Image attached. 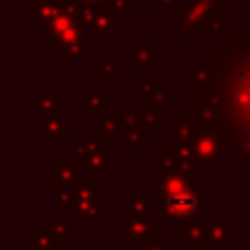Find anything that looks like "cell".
I'll list each match as a JSON object with an SVG mask.
<instances>
[{
	"label": "cell",
	"mask_w": 250,
	"mask_h": 250,
	"mask_svg": "<svg viewBox=\"0 0 250 250\" xmlns=\"http://www.w3.org/2000/svg\"><path fill=\"white\" fill-rule=\"evenodd\" d=\"M197 121H199V117H197V115H193V113H180V115L176 117V123L186 125V127H195V125H197Z\"/></svg>",
	"instance_id": "cell-34"
},
{
	"label": "cell",
	"mask_w": 250,
	"mask_h": 250,
	"mask_svg": "<svg viewBox=\"0 0 250 250\" xmlns=\"http://www.w3.org/2000/svg\"><path fill=\"white\" fill-rule=\"evenodd\" d=\"M90 201H98L96 186L90 182V176H80L76 186V203H90Z\"/></svg>",
	"instance_id": "cell-24"
},
{
	"label": "cell",
	"mask_w": 250,
	"mask_h": 250,
	"mask_svg": "<svg viewBox=\"0 0 250 250\" xmlns=\"http://www.w3.org/2000/svg\"><path fill=\"white\" fill-rule=\"evenodd\" d=\"M246 250H250V248H246Z\"/></svg>",
	"instance_id": "cell-43"
},
{
	"label": "cell",
	"mask_w": 250,
	"mask_h": 250,
	"mask_svg": "<svg viewBox=\"0 0 250 250\" xmlns=\"http://www.w3.org/2000/svg\"><path fill=\"white\" fill-rule=\"evenodd\" d=\"M43 232H47L51 238H53V242L57 244V248L68 238V234H70V225L66 223V221H45V225H43Z\"/></svg>",
	"instance_id": "cell-23"
},
{
	"label": "cell",
	"mask_w": 250,
	"mask_h": 250,
	"mask_svg": "<svg viewBox=\"0 0 250 250\" xmlns=\"http://www.w3.org/2000/svg\"><path fill=\"white\" fill-rule=\"evenodd\" d=\"M170 250H188L186 246H182V248H170Z\"/></svg>",
	"instance_id": "cell-40"
},
{
	"label": "cell",
	"mask_w": 250,
	"mask_h": 250,
	"mask_svg": "<svg viewBox=\"0 0 250 250\" xmlns=\"http://www.w3.org/2000/svg\"><path fill=\"white\" fill-rule=\"evenodd\" d=\"M215 82V64L213 61H197L193 68L186 72V84L199 90V88H209Z\"/></svg>",
	"instance_id": "cell-14"
},
{
	"label": "cell",
	"mask_w": 250,
	"mask_h": 250,
	"mask_svg": "<svg viewBox=\"0 0 250 250\" xmlns=\"http://www.w3.org/2000/svg\"><path fill=\"white\" fill-rule=\"evenodd\" d=\"M35 107H37V113L43 115L45 119H49V117H57V115H61L62 100L53 92L51 86H47V88L43 90V96L37 98Z\"/></svg>",
	"instance_id": "cell-18"
},
{
	"label": "cell",
	"mask_w": 250,
	"mask_h": 250,
	"mask_svg": "<svg viewBox=\"0 0 250 250\" xmlns=\"http://www.w3.org/2000/svg\"><path fill=\"white\" fill-rule=\"evenodd\" d=\"M53 166H55L53 191L55 193H62V191L76 193L80 176H78V164L74 162V158H55Z\"/></svg>",
	"instance_id": "cell-8"
},
{
	"label": "cell",
	"mask_w": 250,
	"mask_h": 250,
	"mask_svg": "<svg viewBox=\"0 0 250 250\" xmlns=\"http://www.w3.org/2000/svg\"><path fill=\"white\" fill-rule=\"evenodd\" d=\"M158 158H160V170H162V174H174V172H184V170L193 172V166L184 164V162L176 156V152L170 150V148H162V150L158 152Z\"/></svg>",
	"instance_id": "cell-21"
},
{
	"label": "cell",
	"mask_w": 250,
	"mask_h": 250,
	"mask_svg": "<svg viewBox=\"0 0 250 250\" xmlns=\"http://www.w3.org/2000/svg\"><path fill=\"white\" fill-rule=\"evenodd\" d=\"M72 127V117L68 113H61L57 117H49L41 123L35 125V131L43 133L45 141H51V143H57L62 139L64 133H68Z\"/></svg>",
	"instance_id": "cell-12"
},
{
	"label": "cell",
	"mask_w": 250,
	"mask_h": 250,
	"mask_svg": "<svg viewBox=\"0 0 250 250\" xmlns=\"http://www.w3.org/2000/svg\"><path fill=\"white\" fill-rule=\"evenodd\" d=\"M82 250H94V248H92V246H84Z\"/></svg>",
	"instance_id": "cell-41"
},
{
	"label": "cell",
	"mask_w": 250,
	"mask_h": 250,
	"mask_svg": "<svg viewBox=\"0 0 250 250\" xmlns=\"http://www.w3.org/2000/svg\"><path fill=\"white\" fill-rule=\"evenodd\" d=\"M141 6H145V8H160V0H141Z\"/></svg>",
	"instance_id": "cell-37"
},
{
	"label": "cell",
	"mask_w": 250,
	"mask_h": 250,
	"mask_svg": "<svg viewBox=\"0 0 250 250\" xmlns=\"http://www.w3.org/2000/svg\"><path fill=\"white\" fill-rule=\"evenodd\" d=\"M74 2H78L84 8H105V10L109 4V0H74Z\"/></svg>",
	"instance_id": "cell-36"
},
{
	"label": "cell",
	"mask_w": 250,
	"mask_h": 250,
	"mask_svg": "<svg viewBox=\"0 0 250 250\" xmlns=\"http://www.w3.org/2000/svg\"><path fill=\"white\" fill-rule=\"evenodd\" d=\"M209 238L213 242V246H221V248H230L232 244V225L230 221H205Z\"/></svg>",
	"instance_id": "cell-17"
},
{
	"label": "cell",
	"mask_w": 250,
	"mask_h": 250,
	"mask_svg": "<svg viewBox=\"0 0 250 250\" xmlns=\"http://www.w3.org/2000/svg\"><path fill=\"white\" fill-rule=\"evenodd\" d=\"M105 96H107V88L105 86H92L88 88V94L80 96L78 104L84 105L88 109L90 115L102 119L107 115V105H105Z\"/></svg>",
	"instance_id": "cell-15"
},
{
	"label": "cell",
	"mask_w": 250,
	"mask_h": 250,
	"mask_svg": "<svg viewBox=\"0 0 250 250\" xmlns=\"http://www.w3.org/2000/svg\"><path fill=\"white\" fill-rule=\"evenodd\" d=\"M223 152V143L215 135L213 129L209 131H199L195 133V154H197V166H215L221 168Z\"/></svg>",
	"instance_id": "cell-7"
},
{
	"label": "cell",
	"mask_w": 250,
	"mask_h": 250,
	"mask_svg": "<svg viewBox=\"0 0 250 250\" xmlns=\"http://www.w3.org/2000/svg\"><path fill=\"white\" fill-rule=\"evenodd\" d=\"M88 176L90 178H104L109 170V158L107 154H94L90 156V162H88Z\"/></svg>",
	"instance_id": "cell-26"
},
{
	"label": "cell",
	"mask_w": 250,
	"mask_h": 250,
	"mask_svg": "<svg viewBox=\"0 0 250 250\" xmlns=\"http://www.w3.org/2000/svg\"><path fill=\"white\" fill-rule=\"evenodd\" d=\"M248 223H250V205H248Z\"/></svg>",
	"instance_id": "cell-42"
},
{
	"label": "cell",
	"mask_w": 250,
	"mask_h": 250,
	"mask_svg": "<svg viewBox=\"0 0 250 250\" xmlns=\"http://www.w3.org/2000/svg\"><path fill=\"white\" fill-rule=\"evenodd\" d=\"M152 193H145V195H133L127 193L123 197V217L127 219H143V221H152L150 219V197Z\"/></svg>",
	"instance_id": "cell-13"
},
{
	"label": "cell",
	"mask_w": 250,
	"mask_h": 250,
	"mask_svg": "<svg viewBox=\"0 0 250 250\" xmlns=\"http://www.w3.org/2000/svg\"><path fill=\"white\" fill-rule=\"evenodd\" d=\"M193 191V172H174V174H160L150 178V193L158 199L178 197L182 193Z\"/></svg>",
	"instance_id": "cell-5"
},
{
	"label": "cell",
	"mask_w": 250,
	"mask_h": 250,
	"mask_svg": "<svg viewBox=\"0 0 250 250\" xmlns=\"http://www.w3.org/2000/svg\"><path fill=\"white\" fill-rule=\"evenodd\" d=\"M152 221H143V219H127L123 225V236L133 242L135 248H146L154 238H152Z\"/></svg>",
	"instance_id": "cell-11"
},
{
	"label": "cell",
	"mask_w": 250,
	"mask_h": 250,
	"mask_svg": "<svg viewBox=\"0 0 250 250\" xmlns=\"http://www.w3.org/2000/svg\"><path fill=\"white\" fill-rule=\"evenodd\" d=\"M82 21L90 33L113 35L115 33V16L105 8H82Z\"/></svg>",
	"instance_id": "cell-9"
},
{
	"label": "cell",
	"mask_w": 250,
	"mask_h": 250,
	"mask_svg": "<svg viewBox=\"0 0 250 250\" xmlns=\"http://www.w3.org/2000/svg\"><path fill=\"white\" fill-rule=\"evenodd\" d=\"M107 219V205L100 201H90V203H76L70 221L72 223H82V221H105Z\"/></svg>",
	"instance_id": "cell-16"
},
{
	"label": "cell",
	"mask_w": 250,
	"mask_h": 250,
	"mask_svg": "<svg viewBox=\"0 0 250 250\" xmlns=\"http://www.w3.org/2000/svg\"><path fill=\"white\" fill-rule=\"evenodd\" d=\"M168 33H170V35H176V33H182V31H180L178 25H170V27H168Z\"/></svg>",
	"instance_id": "cell-39"
},
{
	"label": "cell",
	"mask_w": 250,
	"mask_h": 250,
	"mask_svg": "<svg viewBox=\"0 0 250 250\" xmlns=\"http://www.w3.org/2000/svg\"><path fill=\"white\" fill-rule=\"evenodd\" d=\"M27 248H33V250H55L57 244L53 242V238L47 234V232H35L33 236H29L25 240Z\"/></svg>",
	"instance_id": "cell-29"
},
{
	"label": "cell",
	"mask_w": 250,
	"mask_h": 250,
	"mask_svg": "<svg viewBox=\"0 0 250 250\" xmlns=\"http://www.w3.org/2000/svg\"><path fill=\"white\" fill-rule=\"evenodd\" d=\"M70 150H72V158L78 164V168H88V162H90L88 143L86 141H72L70 143Z\"/></svg>",
	"instance_id": "cell-28"
},
{
	"label": "cell",
	"mask_w": 250,
	"mask_h": 250,
	"mask_svg": "<svg viewBox=\"0 0 250 250\" xmlns=\"http://www.w3.org/2000/svg\"><path fill=\"white\" fill-rule=\"evenodd\" d=\"M176 236L186 244V248H213L207 227L201 221H188V227L180 229Z\"/></svg>",
	"instance_id": "cell-10"
},
{
	"label": "cell",
	"mask_w": 250,
	"mask_h": 250,
	"mask_svg": "<svg viewBox=\"0 0 250 250\" xmlns=\"http://www.w3.org/2000/svg\"><path fill=\"white\" fill-rule=\"evenodd\" d=\"M82 8L74 0H64L57 18L45 27V41L53 45L64 61H88V27L82 21Z\"/></svg>",
	"instance_id": "cell-2"
},
{
	"label": "cell",
	"mask_w": 250,
	"mask_h": 250,
	"mask_svg": "<svg viewBox=\"0 0 250 250\" xmlns=\"http://www.w3.org/2000/svg\"><path fill=\"white\" fill-rule=\"evenodd\" d=\"M98 125H100V131L104 133V137L109 141H115L119 133H123L127 129V119L123 113H117V115H105L102 119H98Z\"/></svg>",
	"instance_id": "cell-20"
},
{
	"label": "cell",
	"mask_w": 250,
	"mask_h": 250,
	"mask_svg": "<svg viewBox=\"0 0 250 250\" xmlns=\"http://www.w3.org/2000/svg\"><path fill=\"white\" fill-rule=\"evenodd\" d=\"M51 4H64L62 0H27V16L33 18L43 6H51Z\"/></svg>",
	"instance_id": "cell-31"
},
{
	"label": "cell",
	"mask_w": 250,
	"mask_h": 250,
	"mask_svg": "<svg viewBox=\"0 0 250 250\" xmlns=\"http://www.w3.org/2000/svg\"><path fill=\"white\" fill-rule=\"evenodd\" d=\"M178 0H160V8H176Z\"/></svg>",
	"instance_id": "cell-38"
},
{
	"label": "cell",
	"mask_w": 250,
	"mask_h": 250,
	"mask_svg": "<svg viewBox=\"0 0 250 250\" xmlns=\"http://www.w3.org/2000/svg\"><path fill=\"white\" fill-rule=\"evenodd\" d=\"M182 33H219L223 29V0H191L178 8Z\"/></svg>",
	"instance_id": "cell-3"
},
{
	"label": "cell",
	"mask_w": 250,
	"mask_h": 250,
	"mask_svg": "<svg viewBox=\"0 0 250 250\" xmlns=\"http://www.w3.org/2000/svg\"><path fill=\"white\" fill-rule=\"evenodd\" d=\"M107 10L113 16H123V18H131L135 8H133V0H109Z\"/></svg>",
	"instance_id": "cell-30"
},
{
	"label": "cell",
	"mask_w": 250,
	"mask_h": 250,
	"mask_svg": "<svg viewBox=\"0 0 250 250\" xmlns=\"http://www.w3.org/2000/svg\"><path fill=\"white\" fill-rule=\"evenodd\" d=\"M115 72H117L115 62H111V61H102V62L98 64L96 76H98V78H111V76H115Z\"/></svg>",
	"instance_id": "cell-32"
},
{
	"label": "cell",
	"mask_w": 250,
	"mask_h": 250,
	"mask_svg": "<svg viewBox=\"0 0 250 250\" xmlns=\"http://www.w3.org/2000/svg\"><path fill=\"white\" fill-rule=\"evenodd\" d=\"M160 80L158 78H135L133 82V94L135 96H152L158 88H160Z\"/></svg>",
	"instance_id": "cell-27"
},
{
	"label": "cell",
	"mask_w": 250,
	"mask_h": 250,
	"mask_svg": "<svg viewBox=\"0 0 250 250\" xmlns=\"http://www.w3.org/2000/svg\"><path fill=\"white\" fill-rule=\"evenodd\" d=\"M160 59V53L148 45L133 43V68L135 70H148L152 62Z\"/></svg>",
	"instance_id": "cell-19"
},
{
	"label": "cell",
	"mask_w": 250,
	"mask_h": 250,
	"mask_svg": "<svg viewBox=\"0 0 250 250\" xmlns=\"http://www.w3.org/2000/svg\"><path fill=\"white\" fill-rule=\"evenodd\" d=\"M168 141H170V150L176 152V156L188 164V166H197V154H195V131L193 127H186L180 123H170L168 125Z\"/></svg>",
	"instance_id": "cell-6"
},
{
	"label": "cell",
	"mask_w": 250,
	"mask_h": 250,
	"mask_svg": "<svg viewBox=\"0 0 250 250\" xmlns=\"http://www.w3.org/2000/svg\"><path fill=\"white\" fill-rule=\"evenodd\" d=\"M213 64L215 82L195 90V104L215 107L213 131L223 148L242 168H250V25L215 43Z\"/></svg>",
	"instance_id": "cell-1"
},
{
	"label": "cell",
	"mask_w": 250,
	"mask_h": 250,
	"mask_svg": "<svg viewBox=\"0 0 250 250\" xmlns=\"http://www.w3.org/2000/svg\"><path fill=\"white\" fill-rule=\"evenodd\" d=\"M150 98H152V104H156V105H168V104H170L168 92H166L162 86H160V88H158V90H156V92H154Z\"/></svg>",
	"instance_id": "cell-33"
},
{
	"label": "cell",
	"mask_w": 250,
	"mask_h": 250,
	"mask_svg": "<svg viewBox=\"0 0 250 250\" xmlns=\"http://www.w3.org/2000/svg\"><path fill=\"white\" fill-rule=\"evenodd\" d=\"M143 125H127L123 131V146L127 150H139L143 148Z\"/></svg>",
	"instance_id": "cell-25"
},
{
	"label": "cell",
	"mask_w": 250,
	"mask_h": 250,
	"mask_svg": "<svg viewBox=\"0 0 250 250\" xmlns=\"http://www.w3.org/2000/svg\"><path fill=\"white\" fill-rule=\"evenodd\" d=\"M145 250H170V242L168 238H154Z\"/></svg>",
	"instance_id": "cell-35"
},
{
	"label": "cell",
	"mask_w": 250,
	"mask_h": 250,
	"mask_svg": "<svg viewBox=\"0 0 250 250\" xmlns=\"http://www.w3.org/2000/svg\"><path fill=\"white\" fill-rule=\"evenodd\" d=\"M141 119H143V129L146 133H156L160 129V105L156 104L141 105Z\"/></svg>",
	"instance_id": "cell-22"
},
{
	"label": "cell",
	"mask_w": 250,
	"mask_h": 250,
	"mask_svg": "<svg viewBox=\"0 0 250 250\" xmlns=\"http://www.w3.org/2000/svg\"><path fill=\"white\" fill-rule=\"evenodd\" d=\"M201 209H205V195L193 189L178 197L158 199V221H193Z\"/></svg>",
	"instance_id": "cell-4"
}]
</instances>
